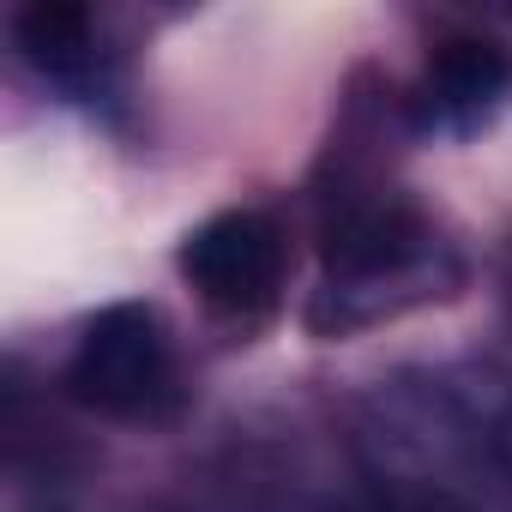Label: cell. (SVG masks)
Segmentation results:
<instances>
[{"label": "cell", "mask_w": 512, "mask_h": 512, "mask_svg": "<svg viewBox=\"0 0 512 512\" xmlns=\"http://www.w3.org/2000/svg\"><path fill=\"white\" fill-rule=\"evenodd\" d=\"M458 260L434 223L374 175H338L320 205V290L308 326L320 338H350L362 326L398 320L434 296H452Z\"/></svg>", "instance_id": "cell-1"}, {"label": "cell", "mask_w": 512, "mask_h": 512, "mask_svg": "<svg viewBox=\"0 0 512 512\" xmlns=\"http://www.w3.org/2000/svg\"><path fill=\"white\" fill-rule=\"evenodd\" d=\"M67 392L109 422H169L187 404L181 356L151 302H109L67 356Z\"/></svg>", "instance_id": "cell-2"}, {"label": "cell", "mask_w": 512, "mask_h": 512, "mask_svg": "<svg viewBox=\"0 0 512 512\" xmlns=\"http://www.w3.org/2000/svg\"><path fill=\"white\" fill-rule=\"evenodd\" d=\"M512 103V49L500 37L464 31L428 49V67L410 91V121L428 139H476Z\"/></svg>", "instance_id": "cell-4"}, {"label": "cell", "mask_w": 512, "mask_h": 512, "mask_svg": "<svg viewBox=\"0 0 512 512\" xmlns=\"http://www.w3.org/2000/svg\"><path fill=\"white\" fill-rule=\"evenodd\" d=\"M181 278L199 296V308L223 326H260L278 314L284 284H290V235L272 211L235 205L187 229L181 241Z\"/></svg>", "instance_id": "cell-3"}, {"label": "cell", "mask_w": 512, "mask_h": 512, "mask_svg": "<svg viewBox=\"0 0 512 512\" xmlns=\"http://www.w3.org/2000/svg\"><path fill=\"white\" fill-rule=\"evenodd\" d=\"M13 43L19 55L49 79V85H67V91H91L97 73H103V37H97V19L73 0H31V7L13 13Z\"/></svg>", "instance_id": "cell-5"}]
</instances>
